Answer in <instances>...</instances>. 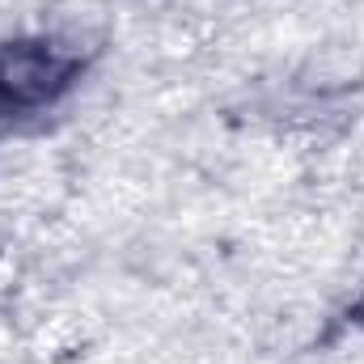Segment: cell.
Segmentation results:
<instances>
[{"label":"cell","mask_w":364,"mask_h":364,"mask_svg":"<svg viewBox=\"0 0 364 364\" xmlns=\"http://www.w3.org/2000/svg\"><path fill=\"white\" fill-rule=\"evenodd\" d=\"M73 60H60L43 47H9L0 51V97L13 106H34L73 77Z\"/></svg>","instance_id":"6da1fadb"}]
</instances>
